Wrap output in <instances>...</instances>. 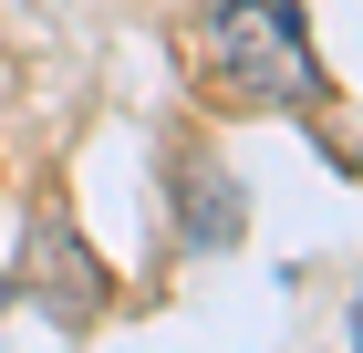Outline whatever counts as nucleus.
Here are the masks:
<instances>
[{"label":"nucleus","instance_id":"nucleus-1","mask_svg":"<svg viewBox=\"0 0 363 353\" xmlns=\"http://www.w3.org/2000/svg\"><path fill=\"white\" fill-rule=\"evenodd\" d=\"M218 63L239 73V94L259 104H322L333 83L311 63V31H301V0H218Z\"/></svg>","mask_w":363,"mask_h":353},{"label":"nucleus","instance_id":"nucleus-2","mask_svg":"<svg viewBox=\"0 0 363 353\" xmlns=\"http://www.w3.org/2000/svg\"><path fill=\"white\" fill-rule=\"evenodd\" d=\"M31 249H42V312H52V322H94V312H104L94 249L62 239V218H42V229H31Z\"/></svg>","mask_w":363,"mask_h":353},{"label":"nucleus","instance_id":"nucleus-3","mask_svg":"<svg viewBox=\"0 0 363 353\" xmlns=\"http://www.w3.org/2000/svg\"><path fill=\"white\" fill-rule=\"evenodd\" d=\"M0 291H11V281H0Z\"/></svg>","mask_w":363,"mask_h":353}]
</instances>
